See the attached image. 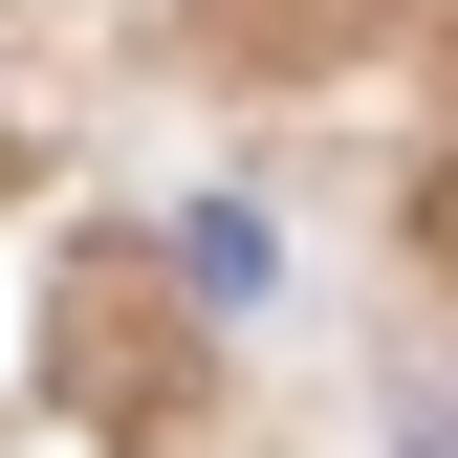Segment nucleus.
<instances>
[{
	"label": "nucleus",
	"instance_id": "nucleus-1",
	"mask_svg": "<svg viewBox=\"0 0 458 458\" xmlns=\"http://www.w3.org/2000/svg\"><path fill=\"white\" fill-rule=\"evenodd\" d=\"M175 284H197V306H284V218L262 197H197L175 218Z\"/></svg>",
	"mask_w": 458,
	"mask_h": 458
}]
</instances>
